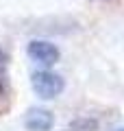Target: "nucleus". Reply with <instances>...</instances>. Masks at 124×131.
I'll use <instances>...</instances> for the list:
<instances>
[{"label": "nucleus", "instance_id": "f257e3e1", "mask_svg": "<svg viewBox=\"0 0 124 131\" xmlns=\"http://www.w3.org/2000/svg\"><path fill=\"white\" fill-rule=\"evenodd\" d=\"M31 85H33V92H35L37 96L46 98V101L59 96V94L63 92V88H65L63 79H61L59 74H55V72H50V70H37V72H33Z\"/></svg>", "mask_w": 124, "mask_h": 131}, {"label": "nucleus", "instance_id": "f03ea898", "mask_svg": "<svg viewBox=\"0 0 124 131\" xmlns=\"http://www.w3.org/2000/svg\"><path fill=\"white\" fill-rule=\"evenodd\" d=\"M28 57L41 66H55L59 61V48L44 39H33L28 44Z\"/></svg>", "mask_w": 124, "mask_h": 131}, {"label": "nucleus", "instance_id": "7ed1b4c3", "mask_svg": "<svg viewBox=\"0 0 124 131\" xmlns=\"http://www.w3.org/2000/svg\"><path fill=\"white\" fill-rule=\"evenodd\" d=\"M52 125H55V116L41 107H31L24 116V127L28 131H50Z\"/></svg>", "mask_w": 124, "mask_h": 131}, {"label": "nucleus", "instance_id": "20e7f679", "mask_svg": "<svg viewBox=\"0 0 124 131\" xmlns=\"http://www.w3.org/2000/svg\"><path fill=\"white\" fill-rule=\"evenodd\" d=\"M7 63H9V59H7V52L0 48V77H5V70H7Z\"/></svg>", "mask_w": 124, "mask_h": 131}, {"label": "nucleus", "instance_id": "39448f33", "mask_svg": "<svg viewBox=\"0 0 124 131\" xmlns=\"http://www.w3.org/2000/svg\"><path fill=\"white\" fill-rule=\"evenodd\" d=\"M118 131H124V129H118Z\"/></svg>", "mask_w": 124, "mask_h": 131}]
</instances>
